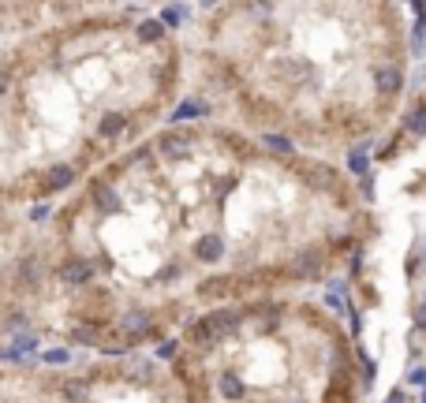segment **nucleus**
<instances>
[{"instance_id": "nucleus-1", "label": "nucleus", "mask_w": 426, "mask_h": 403, "mask_svg": "<svg viewBox=\"0 0 426 403\" xmlns=\"http://www.w3.org/2000/svg\"><path fill=\"white\" fill-rule=\"evenodd\" d=\"M374 82H378L381 94H397L400 90V71L397 68H378L374 71Z\"/></svg>"}, {"instance_id": "nucleus-2", "label": "nucleus", "mask_w": 426, "mask_h": 403, "mask_svg": "<svg viewBox=\"0 0 426 403\" xmlns=\"http://www.w3.org/2000/svg\"><path fill=\"white\" fill-rule=\"evenodd\" d=\"M404 127H408L411 135H423V131H426V108H415V112L408 116V124H404Z\"/></svg>"}, {"instance_id": "nucleus-3", "label": "nucleus", "mask_w": 426, "mask_h": 403, "mask_svg": "<svg viewBox=\"0 0 426 403\" xmlns=\"http://www.w3.org/2000/svg\"><path fill=\"white\" fill-rule=\"evenodd\" d=\"M352 168H355V172H363V168H367V157H363V149H355V154H352Z\"/></svg>"}, {"instance_id": "nucleus-4", "label": "nucleus", "mask_w": 426, "mask_h": 403, "mask_svg": "<svg viewBox=\"0 0 426 403\" xmlns=\"http://www.w3.org/2000/svg\"><path fill=\"white\" fill-rule=\"evenodd\" d=\"M411 381H415V385H426V369H415Z\"/></svg>"}, {"instance_id": "nucleus-5", "label": "nucleus", "mask_w": 426, "mask_h": 403, "mask_svg": "<svg viewBox=\"0 0 426 403\" xmlns=\"http://www.w3.org/2000/svg\"><path fill=\"white\" fill-rule=\"evenodd\" d=\"M389 403H404V400H400V392H392V396H389Z\"/></svg>"}, {"instance_id": "nucleus-6", "label": "nucleus", "mask_w": 426, "mask_h": 403, "mask_svg": "<svg viewBox=\"0 0 426 403\" xmlns=\"http://www.w3.org/2000/svg\"><path fill=\"white\" fill-rule=\"evenodd\" d=\"M423 403H426V392H423Z\"/></svg>"}]
</instances>
